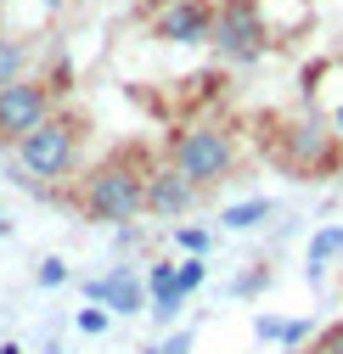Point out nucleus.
Instances as JSON below:
<instances>
[{"instance_id": "6e6552de", "label": "nucleus", "mask_w": 343, "mask_h": 354, "mask_svg": "<svg viewBox=\"0 0 343 354\" xmlns=\"http://www.w3.org/2000/svg\"><path fill=\"white\" fill-rule=\"evenodd\" d=\"M84 298L91 304H102L107 315H141V309L152 304V292H147V281L130 270V264H113L107 276H96V281H84Z\"/></svg>"}, {"instance_id": "4468645a", "label": "nucleus", "mask_w": 343, "mask_h": 354, "mask_svg": "<svg viewBox=\"0 0 343 354\" xmlns=\"http://www.w3.org/2000/svg\"><path fill=\"white\" fill-rule=\"evenodd\" d=\"M203 281H208V259H180V270H175V287H180V292L192 298V292H197Z\"/></svg>"}, {"instance_id": "9b49d317", "label": "nucleus", "mask_w": 343, "mask_h": 354, "mask_svg": "<svg viewBox=\"0 0 343 354\" xmlns=\"http://www.w3.org/2000/svg\"><path fill=\"white\" fill-rule=\"evenodd\" d=\"M265 219H276V203H270V197H242V203L220 208V225H225V231H259Z\"/></svg>"}, {"instance_id": "a211bd4d", "label": "nucleus", "mask_w": 343, "mask_h": 354, "mask_svg": "<svg viewBox=\"0 0 343 354\" xmlns=\"http://www.w3.org/2000/svg\"><path fill=\"white\" fill-rule=\"evenodd\" d=\"M175 270H180V264H169V259H158L152 270H147V292H152V298H158V292H169V287H175Z\"/></svg>"}, {"instance_id": "b1692460", "label": "nucleus", "mask_w": 343, "mask_h": 354, "mask_svg": "<svg viewBox=\"0 0 343 354\" xmlns=\"http://www.w3.org/2000/svg\"><path fill=\"white\" fill-rule=\"evenodd\" d=\"M265 281H270V270H253V276H242V281H237V292H242V298H248V292H259V287H265Z\"/></svg>"}, {"instance_id": "0eeeda50", "label": "nucleus", "mask_w": 343, "mask_h": 354, "mask_svg": "<svg viewBox=\"0 0 343 354\" xmlns=\"http://www.w3.org/2000/svg\"><path fill=\"white\" fill-rule=\"evenodd\" d=\"M152 34L163 46H208L214 39V6L208 0H169L152 23Z\"/></svg>"}, {"instance_id": "c85d7f7f", "label": "nucleus", "mask_w": 343, "mask_h": 354, "mask_svg": "<svg viewBox=\"0 0 343 354\" xmlns=\"http://www.w3.org/2000/svg\"><path fill=\"white\" fill-rule=\"evenodd\" d=\"M46 354H62V348H46Z\"/></svg>"}, {"instance_id": "bb28decb", "label": "nucleus", "mask_w": 343, "mask_h": 354, "mask_svg": "<svg viewBox=\"0 0 343 354\" xmlns=\"http://www.w3.org/2000/svg\"><path fill=\"white\" fill-rule=\"evenodd\" d=\"M46 6H62V0H46Z\"/></svg>"}, {"instance_id": "412c9836", "label": "nucleus", "mask_w": 343, "mask_h": 354, "mask_svg": "<svg viewBox=\"0 0 343 354\" xmlns=\"http://www.w3.org/2000/svg\"><path fill=\"white\" fill-rule=\"evenodd\" d=\"M315 354H343V321H332V326L315 337Z\"/></svg>"}, {"instance_id": "f3484780", "label": "nucleus", "mask_w": 343, "mask_h": 354, "mask_svg": "<svg viewBox=\"0 0 343 354\" xmlns=\"http://www.w3.org/2000/svg\"><path fill=\"white\" fill-rule=\"evenodd\" d=\"M34 281L46 287V292H51V287H68V259H39V270H34Z\"/></svg>"}, {"instance_id": "f03ea898", "label": "nucleus", "mask_w": 343, "mask_h": 354, "mask_svg": "<svg viewBox=\"0 0 343 354\" xmlns=\"http://www.w3.org/2000/svg\"><path fill=\"white\" fill-rule=\"evenodd\" d=\"M276 158H281V169L298 174V180H326V174L343 169V141L332 136V124H326L321 107H304V113H293L281 124Z\"/></svg>"}, {"instance_id": "2eb2a0df", "label": "nucleus", "mask_w": 343, "mask_h": 354, "mask_svg": "<svg viewBox=\"0 0 343 354\" xmlns=\"http://www.w3.org/2000/svg\"><path fill=\"white\" fill-rule=\"evenodd\" d=\"M180 309H186V292H180V287H169V292H158V298L147 304V315H152V321H175Z\"/></svg>"}, {"instance_id": "7ed1b4c3", "label": "nucleus", "mask_w": 343, "mask_h": 354, "mask_svg": "<svg viewBox=\"0 0 343 354\" xmlns=\"http://www.w3.org/2000/svg\"><path fill=\"white\" fill-rule=\"evenodd\" d=\"M169 163H175L197 192L220 186L237 174V136L225 124H186L169 136Z\"/></svg>"}, {"instance_id": "4be33fe9", "label": "nucleus", "mask_w": 343, "mask_h": 354, "mask_svg": "<svg viewBox=\"0 0 343 354\" xmlns=\"http://www.w3.org/2000/svg\"><path fill=\"white\" fill-rule=\"evenodd\" d=\"M141 354H192V332H175V337H163L158 348H141Z\"/></svg>"}, {"instance_id": "393cba45", "label": "nucleus", "mask_w": 343, "mask_h": 354, "mask_svg": "<svg viewBox=\"0 0 343 354\" xmlns=\"http://www.w3.org/2000/svg\"><path fill=\"white\" fill-rule=\"evenodd\" d=\"M0 236H12V219H6V208H0Z\"/></svg>"}, {"instance_id": "1a4fd4ad", "label": "nucleus", "mask_w": 343, "mask_h": 354, "mask_svg": "<svg viewBox=\"0 0 343 354\" xmlns=\"http://www.w3.org/2000/svg\"><path fill=\"white\" fill-rule=\"evenodd\" d=\"M197 197H203V192L186 180L175 163L147 169V214H158V219H186V214L197 208Z\"/></svg>"}, {"instance_id": "dca6fc26", "label": "nucleus", "mask_w": 343, "mask_h": 354, "mask_svg": "<svg viewBox=\"0 0 343 354\" xmlns=\"http://www.w3.org/2000/svg\"><path fill=\"white\" fill-rule=\"evenodd\" d=\"M73 326H79L84 337H102V332L113 326V315H107V309H102V304H91V309H79V315H73Z\"/></svg>"}, {"instance_id": "423d86ee", "label": "nucleus", "mask_w": 343, "mask_h": 354, "mask_svg": "<svg viewBox=\"0 0 343 354\" xmlns=\"http://www.w3.org/2000/svg\"><path fill=\"white\" fill-rule=\"evenodd\" d=\"M51 118V84L46 79H17L0 91V147H17L28 129Z\"/></svg>"}, {"instance_id": "ddd939ff", "label": "nucleus", "mask_w": 343, "mask_h": 354, "mask_svg": "<svg viewBox=\"0 0 343 354\" xmlns=\"http://www.w3.org/2000/svg\"><path fill=\"white\" fill-rule=\"evenodd\" d=\"M208 242H214V236H208L203 225H175V248H180L186 259H203V253H208Z\"/></svg>"}, {"instance_id": "6ab92c4d", "label": "nucleus", "mask_w": 343, "mask_h": 354, "mask_svg": "<svg viewBox=\"0 0 343 354\" xmlns=\"http://www.w3.org/2000/svg\"><path fill=\"white\" fill-rule=\"evenodd\" d=\"M310 337H315V321H287L281 326V348H304Z\"/></svg>"}, {"instance_id": "5701e85b", "label": "nucleus", "mask_w": 343, "mask_h": 354, "mask_svg": "<svg viewBox=\"0 0 343 354\" xmlns=\"http://www.w3.org/2000/svg\"><path fill=\"white\" fill-rule=\"evenodd\" d=\"M321 113H326V124H332V136H337V141H343V96H337V102H326V107H321Z\"/></svg>"}, {"instance_id": "aec40b11", "label": "nucleus", "mask_w": 343, "mask_h": 354, "mask_svg": "<svg viewBox=\"0 0 343 354\" xmlns=\"http://www.w3.org/2000/svg\"><path fill=\"white\" fill-rule=\"evenodd\" d=\"M281 315H253V337H259V343H281Z\"/></svg>"}, {"instance_id": "39448f33", "label": "nucleus", "mask_w": 343, "mask_h": 354, "mask_svg": "<svg viewBox=\"0 0 343 354\" xmlns=\"http://www.w3.org/2000/svg\"><path fill=\"white\" fill-rule=\"evenodd\" d=\"M214 51H220L231 68H248L270 51V23L259 12V0H220L214 6Z\"/></svg>"}, {"instance_id": "f8f14e48", "label": "nucleus", "mask_w": 343, "mask_h": 354, "mask_svg": "<svg viewBox=\"0 0 343 354\" xmlns=\"http://www.w3.org/2000/svg\"><path fill=\"white\" fill-rule=\"evenodd\" d=\"M23 68H28V46H23L17 34H0V91H6V84H17Z\"/></svg>"}, {"instance_id": "20e7f679", "label": "nucleus", "mask_w": 343, "mask_h": 354, "mask_svg": "<svg viewBox=\"0 0 343 354\" xmlns=\"http://www.w3.org/2000/svg\"><path fill=\"white\" fill-rule=\"evenodd\" d=\"M12 152H17L23 180H39V186L68 180L73 163H79V118H73V113H51L39 129H28Z\"/></svg>"}, {"instance_id": "9d476101", "label": "nucleus", "mask_w": 343, "mask_h": 354, "mask_svg": "<svg viewBox=\"0 0 343 354\" xmlns=\"http://www.w3.org/2000/svg\"><path fill=\"white\" fill-rule=\"evenodd\" d=\"M343 259V225H321L310 242H304V264H310V281H321L332 264Z\"/></svg>"}, {"instance_id": "f257e3e1", "label": "nucleus", "mask_w": 343, "mask_h": 354, "mask_svg": "<svg viewBox=\"0 0 343 354\" xmlns=\"http://www.w3.org/2000/svg\"><path fill=\"white\" fill-rule=\"evenodd\" d=\"M79 208L96 219V225H136V219L147 214V169L118 152L107 163H96L91 174H84V192H79Z\"/></svg>"}, {"instance_id": "cd10ccee", "label": "nucleus", "mask_w": 343, "mask_h": 354, "mask_svg": "<svg viewBox=\"0 0 343 354\" xmlns=\"http://www.w3.org/2000/svg\"><path fill=\"white\" fill-rule=\"evenodd\" d=\"M163 6H169V0H158V12H163Z\"/></svg>"}, {"instance_id": "a878e982", "label": "nucleus", "mask_w": 343, "mask_h": 354, "mask_svg": "<svg viewBox=\"0 0 343 354\" xmlns=\"http://www.w3.org/2000/svg\"><path fill=\"white\" fill-rule=\"evenodd\" d=\"M0 354H23V348H17V343H0Z\"/></svg>"}]
</instances>
